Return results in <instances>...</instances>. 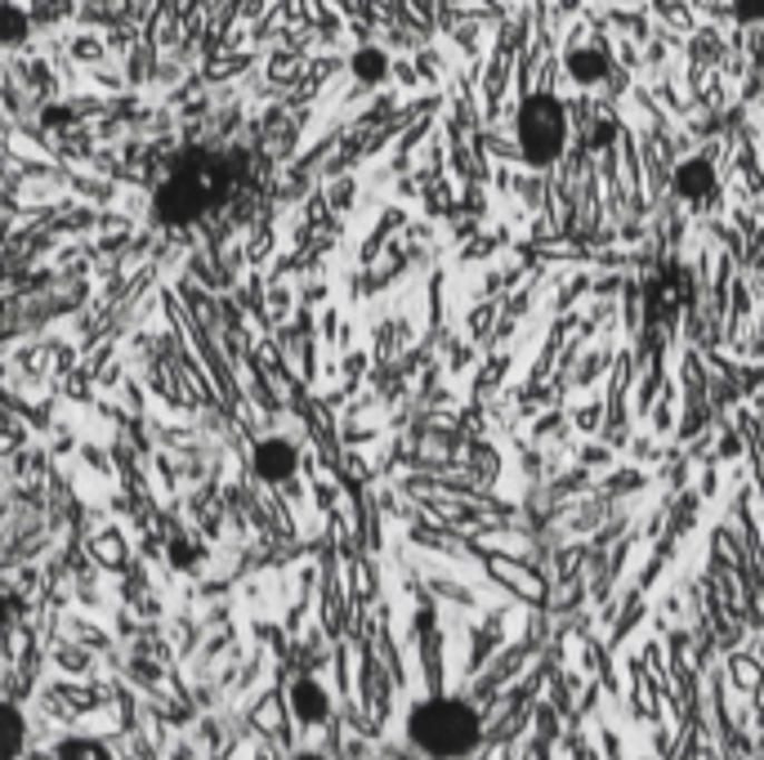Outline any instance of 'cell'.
Returning a JSON list of instances; mask_svg holds the SVG:
<instances>
[{"instance_id": "10", "label": "cell", "mask_w": 764, "mask_h": 760, "mask_svg": "<svg viewBox=\"0 0 764 760\" xmlns=\"http://www.w3.org/2000/svg\"><path fill=\"white\" fill-rule=\"evenodd\" d=\"M349 68H353V77L362 86H380V81H385V72H390V59H385V50H357Z\"/></svg>"}, {"instance_id": "12", "label": "cell", "mask_w": 764, "mask_h": 760, "mask_svg": "<svg viewBox=\"0 0 764 760\" xmlns=\"http://www.w3.org/2000/svg\"><path fill=\"white\" fill-rule=\"evenodd\" d=\"M28 37V14L19 6H6L0 10V46H19Z\"/></svg>"}, {"instance_id": "3", "label": "cell", "mask_w": 764, "mask_h": 760, "mask_svg": "<svg viewBox=\"0 0 764 760\" xmlns=\"http://www.w3.org/2000/svg\"><path fill=\"white\" fill-rule=\"evenodd\" d=\"M515 135H519V153L528 166H550L555 157H564V144H568L564 104L555 95H528L519 104Z\"/></svg>"}, {"instance_id": "8", "label": "cell", "mask_w": 764, "mask_h": 760, "mask_svg": "<svg viewBox=\"0 0 764 760\" xmlns=\"http://www.w3.org/2000/svg\"><path fill=\"white\" fill-rule=\"evenodd\" d=\"M568 72H572V81H581V86H599V81L608 77V59H604V50L581 46V50H568Z\"/></svg>"}, {"instance_id": "9", "label": "cell", "mask_w": 764, "mask_h": 760, "mask_svg": "<svg viewBox=\"0 0 764 760\" xmlns=\"http://www.w3.org/2000/svg\"><path fill=\"white\" fill-rule=\"evenodd\" d=\"M0 738H6V760H19L23 756V742H28V715L19 711V702H6V711H0Z\"/></svg>"}, {"instance_id": "4", "label": "cell", "mask_w": 764, "mask_h": 760, "mask_svg": "<svg viewBox=\"0 0 764 760\" xmlns=\"http://www.w3.org/2000/svg\"><path fill=\"white\" fill-rule=\"evenodd\" d=\"M693 300V273L679 264H662L648 277V313L653 318H670Z\"/></svg>"}, {"instance_id": "5", "label": "cell", "mask_w": 764, "mask_h": 760, "mask_svg": "<svg viewBox=\"0 0 764 760\" xmlns=\"http://www.w3.org/2000/svg\"><path fill=\"white\" fill-rule=\"evenodd\" d=\"M286 707H291V715H295L300 724H322V720L331 715V693L322 689V680L300 675V680L286 689Z\"/></svg>"}, {"instance_id": "16", "label": "cell", "mask_w": 764, "mask_h": 760, "mask_svg": "<svg viewBox=\"0 0 764 760\" xmlns=\"http://www.w3.org/2000/svg\"><path fill=\"white\" fill-rule=\"evenodd\" d=\"M291 760H326V756H322V751H295Z\"/></svg>"}, {"instance_id": "11", "label": "cell", "mask_w": 764, "mask_h": 760, "mask_svg": "<svg viewBox=\"0 0 764 760\" xmlns=\"http://www.w3.org/2000/svg\"><path fill=\"white\" fill-rule=\"evenodd\" d=\"M59 760H112V756H108V747L99 738H81L77 733V738L59 742Z\"/></svg>"}, {"instance_id": "2", "label": "cell", "mask_w": 764, "mask_h": 760, "mask_svg": "<svg viewBox=\"0 0 764 760\" xmlns=\"http://www.w3.org/2000/svg\"><path fill=\"white\" fill-rule=\"evenodd\" d=\"M408 738L434 760H466L483 742V720L461 698H425L408 715Z\"/></svg>"}, {"instance_id": "15", "label": "cell", "mask_w": 764, "mask_h": 760, "mask_svg": "<svg viewBox=\"0 0 764 760\" xmlns=\"http://www.w3.org/2000/svg\"><path fill=\"white\" fill-rule=\"evenodd\" d=\"M608 139H613V126H599V130L590 135V144H608Z\"/></svg>"}, {"instance_id": "1", "label": "cell", "mask_w": 764, "mask_h": 760, "mask_svg": "<svg viewBox=\"0 0 764 760\" xmlns=\"http://www.w3.org/2000/svg\"><path fill=\"white\" fill-rule=\"evenodd\" d=\"M246 179V153H215V148H179L170 175L153 193V215L170 228L202 220L219 202H228Z\"/></svg>"}, {"instance_id": "7", "label": "cell", "mask_w": 764, "mask_h": 760, "mask_svg": "<svg viewBox=\"0 0 764 760\" xmlns=\"http://www.w3.org/2000/svg\"><path fill=\"white\" fill-rule=\"evenodd\" d=\"M295 466H300V452H295V444H291V439H264V444L255 448V475H259V479H268V484L291 479V475H295Z\"/></svg>"}, {"instance_id": "14", "label": "cell", "mask_w": 764, "mask_h": 760, "mask_svg": "<svg viewBox=\"0 0 764 760\" xmlns=\"http://www.w3.org/2000/svg\"><path fill=\"white\" fill-rule=\"evenodd\" d=\"M170 559L179 564V568H193L202 555H197V546H188V542H175V550H170Z\"/></svg>"}, {"instance_id": "6", "label": "cell", "mask_w": 764, "mask_h": 760, "mask_svg": "<svg viewBox=\"0 0 764 760\" xmlns=\"http://www.w3.org/2000/svg\"><path fill=\"white\" fill-rule=\"evenodd\" d=\"M675 197H684L693 206H706L715 197V166L706 157L679 162V170H675Z\"/></svg>"}, {"instance_id": "13", "label": "cell", "mask_w": 764, "mask_h": 760, "mask_svg": "<svg viewBox=\"0 0 764 760\" xmlns=\"http://www.w3.org/2000/svg\"><path fill=\"white\" fill-rule=\"evenodd\" d=\"M733 19H737V23H764V0H737V6H733Z\"/></svg>"}]
</instances>
